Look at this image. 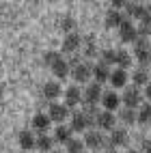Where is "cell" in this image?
<instances>
[{"label": "cell", "mask_w": 151, "mask_h": 153, "mask_svg": "<svg viewBox=\"0 0 151 153\" xmlns=\"http://www.w3.org/2000/svg\"><path fill=\"white\" fill-rule=\"evenodd\" d=\"M127 153H138V151H136V149H129V151H127Z\"/></svg>", "instance_id": "d590c367"}, {"label": "cell", "mask_w": 151, "mask_h": 153, "mask_svg": "<svg viewBox=\"0 0 151 153\" xmlns=\"http://www.w3.org/2000/svg\"><path fill=\"white\" fill-rule=\"evenodd\" d=\"M95 54V43H93V37H89L86 48H84V56H93Z\"/></svg>", "instance_id": "4dcf8cb0"}, {"label": "cell", "mask_w": 151, "mask_h": 153, "mask_svg": "<svg viewBox=\"0 0 151 153\" xmlns=\"http://www.w3.org/2000/svg\"><path fill=\"white\" fill-rule=\"evenodd\" d=\"M80 99H82V93H80L76 86H69V88L65 91V106H67V108L80 104Z\"/></svg>", "instance_id": "8fae6325"}, {"label": "cell", "mask_w": 151, "mask_h": 153, "mask_svg": "<svg viewBox=\"0 0 151 153\" xmlns=\"http://www.w3.org/2000/svg\"><path fill=\"white\" fill-rule=\"evenodd\" d=\"M110 2H112V7L117 9V11H119L121 7H127V0H110Z\"/></svg>", "instance_id": "d6a6232c"}, {"label": "cell", "mask_w": 151, "mask_h": 153, "mask_svg": "<svg viewBox=\"0 0 151 153\" xmlns=\"http://www.w3.org/2000/svg\"><path fill=\"white\" fill-rule=\"evenodd\" d=\"M129 63H132V58H129V54L125 52V50H117V65H119V69L129 67Z\"/></svg>", "instance_id": "d4e9b609"}, {"label": "cell", "mask_w": 151, "mask_h": 153, "mask_svg": "<svg viewBox=\"0 0 151 153\" xmlns=\"http://www.w3.org/2000/svg\"><path fill=\"white\" fill-rule=\"evenodd\" d=\"M84 147H86V145H84L82 140H69V142H67V151H69V153H82Z\"/></svg>", "instance_id": "4316f807"}, {"label": "cell", "mask_w": 151, "mask_h": 153, "mask_svg": "<svg viewBox=\"0 0 151 153\" xmlns=\"http://www.w3.org/2000/svg\"><path fill=\"white\" fill-rule=\"evenodd\" d=\"M95 125L102 129H115V117L112 112H99L95 117Z\"/></svg>", "instance_id": "8992f818"}, {"label": "cell", "mask_w": 151, "mask_h": 153, "mask_svg": "<svg viewBox=\"0 0 151 153\" xmlns=\"http://www.w3.org/2000/svg\"><path fill=\"white\" fill-rule=\"evenodd\" d=\"M52 71H54V76H56L58 80H65V78L69 76V65H67V60L58 58L56 63L52 65Z\"/></svg>", "instance_id": "4fadbf2b"}, {"label": "cell", "mask_w": 151, "mask_h": 153, "mask_svg": "<svg viewBox=\"0 0 151 153\" xmlns=\"http://www.w3.org/2000/svg\"><path fill=\"white\" fill-rule=\"evenodd\" d=\"M80 48V37L78 35H67L65 41H63V50L65 52H76Z\"/></svg>", "instance_id": "ac0fdd59"}, {"label": "cell", "mask_w": 151, "mask_h": 153, "mask_svg": "<svg viewBox=\"0 0 151 153\" xmlns=\"http://www.w3.org/2000/svg\"><path fill=\"white\" fill-rule=\"evenodd\" d=\"M110 71H108V65L106 63H97L95 67H93V78L97 80V84H102V82H106V80H110Z\"/></svg>", "instance_id": "ba28073f"}, {"label": "cell", "mask_w": 151, "mask_h": 153, "mask_svg": "<svg viewBox=\"0 0 151 153\" xmlns=\"http://www.w3.org/2000/svg\"><path fill=\"white\" fill-rule=\"evenodd\" d=\"M143 151H145V153H151V140H147L145 145H143Z\"/></svg>", "instance_id": "e575fe53"}, {"label": "cell", "mask_w": 151, "mask_h": 153, "mask_svg": "<svg viewBox=\"0 0 151 153\" xmlns=\"http://www.w3.org/2000/svg\"><path fill=\"white\" fill-rule=\"evenodd\" d=\"M134 56L140 65H151V43H147L145 39H138L134 45Z\"/></svg>", "instance_id": "6da1fadb"}, {"label": "cell", "mask_w": 151, "mask_h": 153, "mask_svg": "<svg viewBox=\"0 0 151 153\" xmlns=\"http://www.w3.org/2000/svg\"><path fill=\"white\" fill-rule=\"evenodd\" d=\"M123 104H125L127 108H132V110H136V108L140 106V93H138L136 86L127 88L125 93H123Z\"/></svg>", "instance_id": "277c9868"}, {"label": "cell", "mask_w": 151, "mask_h": 153, "mask_svg": "<svg viewBox=\"0 0 151 153\" xmlns=\"http://www.w3.org/2000/svg\"><path fill=\"white\" fill-rule=\"evenodd\" d=\"M43 58H45V65H50V67H52V65L56 63V60H58L60 56H58L56 52H45V54H43Z\"/></svg>", "instance_id": "f546056e"}, {"label": "cell", "mask_w": 151, "mask_h": 153, "mask_svg": "<svg viewBox=\"0 0 151 153\" xmlns=\"http://www.w3.org/2000/svg\"><path fill=\"white\" fill-rule=\"evenodd\" d=\"M145 97H147V99H151V82L145 86Z\"/></svg>", "instance_id": "836d02e7"}, {"label": "cell", "mask_w": 151, "mask_h": 153, "mask_svg": "<svg viewBox=\"0 0 151 153\" xmlns=\"http://www.w3.org/2000/svg\"><path fill=\"white\" fill-rule=\"evenodd\" d=\"M102 63H106V65L117 63V50H104L102 52Z\"/></svg>", "instance_id": "f1b7e54d"}, {"label": "cell", "mask_w": 151, "mask_h": 153, "mask_svg": "<svg viewBox=\"0 0 151 153\" xmlns=\"http://www.w3.org/2000/svg\"><path fill=\"white\" fill-rule=\"evenodd\" d=\"M110 82H112L115 88H123L125 82H127V74H125V69H117V71H112V76H110Z\"/></svg>", "instance_id": "e0dca14e"}, {"label": "cell", "mask_w": 151, "mask_h": 153, "mask_svg": "<svg viewBox=\"0 0 151 153\" xmlns=\"http://www.w3.org/2000/svg\"><path fill=\"white\" fill-rule=\"evenodd\" d=\"M108 153H119V151H108Z\"/></svg>", "instance_id": "8d00e7d4"}, {"label": "cell", "mask_w": 151, "mask_h": 153, "mask_svg": "<svg viewBox=\"0 0 151 153\" xmlns=\"http://www.w3.org/2000/svg\"><path fill=\"white\" fill-rule=\"evenodd\" d=\"M37 147L41 149V151H50V149H52V138L45 136V134H41V136L37 138Z\"/></svg>", "instance_id": "83f0119b"}, {"label": "cell", "mask_w": 151, "mask_h": 153, "mask_svg": "<svg viewBox=\"0 0 151 153\" xmlns=\"http://www.w3.org/2000/svg\"><path fill=\"white\" fill-rule=\"evenodd\" d=\"M84 145L91 147V149H102L106 145V140L102 136V131H89V134L84 136Z\"/></svg>", "instance_id": "5b68a950"}, {"label": "cell", "mask_w": 151, "mask_h": 153, "mask_svg": "<svg viewBox=\"0 0 151 153\" xmlns=\"http://www.w3.org/2000/svg\"><path fill=\"white\" fill-rule=\"evenodd\" d=\"M149 67H151V65H149Z\"/></svg>", "instance_id": "ab89813d"}, {"label": "cell", "mask_w": 151, "mask_h": 153, "mask_svg": "<svg viewBox=\"0 0 151 153\" xmlns=\"http://www.w3.org/2000/svg\"><path fill=\"white\" fill-rule=\"evenodd\" d=\"M138 30H136V26L132 24V22H123L119 26V39L123 43H136L138 41Z\"/></svg>", "instance_id": "7a4b0ae2"}, {"label": "cell", "mask_w": 151, "mask_h": 153, "mask_svg": "<svg viewBox=\"0 0 151 153\" xmlns=\"http://www.w3.org/2000/svg\"><path fill=\"white\" fill-rule=\"evenodd\" d=\"M132 80H134V86H140V84H149V74L145 69H136L134 71V76H132Z\"/></svg>", "instance_id": "603a6c76"}, {"label": "cell", "mask_w": 151, "mask_h": 153, "mask_svg": "<svg viewBox=\"0 0 151 153\" xmlns=\"http://www.w3.org/2000/svg\"><path fill=\"white\" fill-rule=\"evenodd\" d=\"M140 2H145V0H140Z\"/></svg>", "instance_id": "74e56055"}, {"label": "cell", "mask_w": 151, "mask_h": 153, "mask_svg": "<svg viewBox=\"0 0 151 153\" xmlns=\"http://www.w3.org/2000/svg\"><path fill=\"white\" fill-rule=\"evenodd\" d=\"M74 26H76V22H74V19H71V17H65V19H63V22H60V28H63V30H65V33H69V30H71Z\"/></svg>", "instance_id": "1f68e13d"}, {"label": "cell", "mask_w": 151, "mask_h": 153, "mask_svg": "<svg viewBox=\"0 0 151 153\" xmlns=\"http://www.w3.org/2000/svg\"><path fill=\"white\" fill-rule=\"evenodd\" d=\"M149 43H151V41H149Z\"/></svg>", "instance_id": "f35d334b"}, {"label": "cell", "mask_w": 151, "mask_h": 153, "mask_svg": "<svg viewBox=\"0 0 151 153\" xmlns=\"http://www.w3.org/2000/svg\"><path fill=\"white\" fill-rule=\"evenodd\" d=\"M91 76H93V69H91L89 65H84V63L76 65V69H74V78L78 80V82H86Z\"/></svg>", "instance_id": "7c38bea8"}, {"label": "cell", "mask_w": 151, "mask_h": 153, "mask_svg": "<svg viewBox=\"0 0 151 153\" xmlns=\"http://www.w3.org/2000/svg\"><path fill=\"white\" fill-rule=\"evenodd\" d=\"M110 145L112 147L127 145V131L125 129H112V134H110Z\"/></svg>", "instance_id": "5bb4252c"}, {"label": "cell", "mask_w": 151, "mask_h": 153, "mask_svg": "<svg viewBox=\"0 0 151 153\" xmlns=\"http://www.w3.org/2000/svg\"><path fill=\"white\" fill-rule=\"evenodd\" d=\"M125 11H127V15H129V17L143 19V15H145V7H140V4L132 2V4H127V7H125Z\"/></svg>", "instance_id": "7402d4cb"}, {"label": "cell", "mask_w": 151, "mask_h": 153, "mask_svg": "<svg viewBox=\"0 0 151 153\" xmlns=\"http://www.w3.org/2000/svg\"><path fill=\"white\" fill-rule=\"evenodd\" d=\"M102 104H104L106 110H117L119 108V95L117 93H106L102 97Z\"/></svg>", "instance_id": "ffe728a7"}, {"label": "cell", "mask_w": 151, "mask_h": 153, "mask_svg": "<svg viewBox=\"0 0 151 153\" xmlns=\"http://www.w3.org/2000/svg\"><path fill=\"white\" fill-rule=\"evenodd\" d=\"M138 123H143V125H151V106H143L138 110Z\"/></svg>", "instance_id": "cb8c5ba5"}, {"label": "cell", "mask_w": 151, "mask_h": 153, "mask_svg": "<svg viewBox=\"0 0 151 153\" xmlns=\"http://www.w3.org/2000/svg\"><path fill=\"white\" fill-rule=\"evenodd\" d=\"M19 147L22 149H33V147H37V138L33 136V131H28V129H24L22 134H19Z\"/></svg>", "instance_id": "9a60e30c"}, {"label": "cell", "mask_w": 151, "mask_h": 153, "mask_svg": "<svg viewBox=\"0 0 151 153\" xmlns=\"http://www.w3.org/2000/svg\"><path fill=\"white\" fill-rule=\"evenodd\" d=\"M121 121H123V123H127V125H134L136 121H138V114H136V110H132V108L123 110V112H121Z\"/></svg>", "instance_id": "484cf974"}, {"label": "cell", "mask_w": 151, "mask_h": 153, "mask_svg": "<svg viewBox=\"0 0 151 153\" xmlns=\"http://www.w3.org/2000/svg\"><path fill=\"white\" fill-rule=\"evenodd\" d=\"M89 123H91V117L86 114V112H76V114H74V121H71V129L84 131V127H89Z\"/></svg>", "instance_id": "52a82bcc"}, {"label": "cell", "mask_w": 151, "mask_h": 153, "mask_svg": "<svg viewBox=\"0 0 151 153\" xmlns=\"http://www.w3.org/2000/svg\"><path fill=\"white\" fill-rule=\"evenodd\" d=\"M125 19H123V15H121V11H117V9H112V11L106 15V26L108 28H119Z\"/></svg>", "instance_id": "2e32d148"}, {"label": "cell", "mask_w": 151, "mask_h": 153, "mask_svg": "<svg viewBox=\"0 0 151 153\" xmlns=\"http://www.w3.org/2000/svg\"><path fill=\"white\" fill-rule=\"evenodd\" d=\"M99 99H102V84L86 86V91H84V101H86V104L89 106H95Z\"/></svg>", "instance_id": "3957f363"}, {"label": "cell", "mask_w": 151, "mask_h": 153, "mask_svg": "<svg viewBox=\"0 0 151 153\" xmlns=\"http://www.w3.org/2000/svg\"><path fill=\"white\" fill-rule=\"evenodd\" d=\"M58 95H60L58 82H48V84L43 86V97H45V99H56Z\"/></svg>", "instance_id": "d6986e66"}, {"label": "cell", "mask_w": 151, "mask_h": 153, "mask_svg": "<svg viewBox=\"0 0 151 153\" xmlns=\"http://www.w3.org/2000/svg\"><path fill=\"white\" fill-rule=\"evenodd\" d=\"M50 119L48 114H37L35 119H33V129H37L39 134H45V131L50 129Z\"/></svg>", "instance_id": "30bf717a"}, {"label": "cell", "mask_w": 151, "mask_h": 153, "mask_svg": "<svg viewBox=\"0 0 151 153\" xmlns=\"http://www.w3.org/2000/svg\"><path fill=\"white\" fill-rule=\"evenodd\" d=\"M56 140L58 142H65V145H67V142L69 140H71V127H65V125H60V127H56Z\"/></svg>", "instance_id": "44dd1931"}, {"label": "cell", "mask_w": 151, "mask_h": 153, "mask_svg": "<svg viewBox=\"0 0 151 153\" xmlns=\"http://www.w3.org/2000/svg\"><path fill=\"white\" fill-rule=\"evenodd\" d=\"M67 106H60V104H52L50 106V119L52 121H56V123H60V121H65V117H67Z\"/></svg>", "instance_id": "9c48e42d"}]
</instances>
